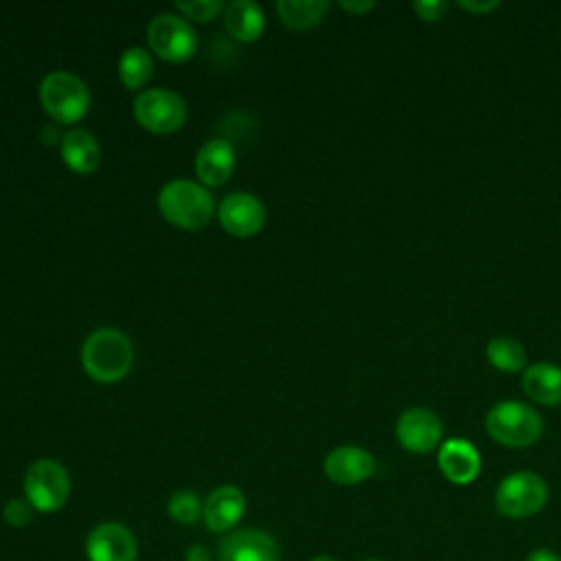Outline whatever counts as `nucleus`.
<instances>
[{"label":"nucleus","instance_id":"f257e3e1","mask_svg":"<svg viewBox=\"0 0 561 561\" xmlns=\"http://www.w3.org/2000/svg\"><path fill=\"white\" fill-rule=\"evenodd\" d=\"M81 364L99 383H116L125 379L134 366L131 340L114 327L94 329L81 346Z\"/></svg>","mask_w":561,"mask_h":561},{"label":"nucleus","instance_id":"7ed1b4c3","mask_svg":"<svg viewBox=\"0 0 561 561\" xmlns=\"http://www.w3.org/2000/svg\"><path fill=\"white\" fill-rule=\"evenodd\" d=\"M486 434L504 447H528L543 432L541 414L524 401H497L484 416Z\"/></svg>","mask_w":561,"mask_h":561},{"label":"nucleus","instance_id":"aec40b11","mask_svg":"<svg viewBox=\"0 0 561 561\" xmlns=\"http://www.w3.org/2000/svg\"><path fill=\"white\" fill-rule=\"evenodd\" d=\"M276 11L285 26L294 31H307L322 22V18L329 11V2L327 0H278Z\"/></svg>","mask_w":561,"mask_h":561},{"label":"nucleus","instance_id":"4be33fe9","mask_svg":"<svg viewBox=\"0 0 561 561\" xmlns=\"http://www.w3.org/2000/svg\"><path fill=\"white\" fill-rule=\"evenodd\" d=\"M486 359L500 373H519L526 368V348L515 337H493L486 344Z\"/></svg>","mask_w":561,"mask_h":561},{"label":"nucleus","instance_id":"a878e982","mask_svg":"<svg viewBox=\"0 0 561 561\" xmlns=\"http://www.w3.org/2000/svg\"><path fill=\"white\" fill-rule=\"evenodd\" d=\"M412 7H414L416 18L423 22H438L447 13L445 0H416Z\"/></svg>","mask_w":561,"mask_h":561},{"label":"nucleus","instance_id":"f8f14e48","mask_svg":"<svg viewBox=\"0 0 561 561\" xmlns=\"http://www.w3.org/2000/svg\"><path fill=\"white\" fill-rule=\"evenodd\" d=\"M88 561H136L138 543L134 533L118 522L96 524L85 537Z\"/></svg>","mask_w":561,"mask_h":561},{"label":"nucleus","instance_id":"f3484780","mask_svg":"<svg viewBox=\"0 0 561 561\" xmlns=\"http://www.w3.org/2000/svg\"><path fill=\"white\" fill-rule=\"evenodd\" d=\"M59 153H61L64 164L79 175L92 173L101 162V147H99L96 138L88 129H81V127L70 129L61 136Z\"/></svg>","mask_w":561,"mask_h":561},{"label":"nucleus","instance_id":"20e7f679","mask_svg":"<svg viewBox=\"0 0 561 561\" xmlns=\"http://www.w3.org/2000/svg\"><path fill=\"white\" fill-rule=\"evenodd\" d=\"M39 105L55 123L75 125L90 110V90L77 75L53 70L39 81Z\"/></svg>","mask_w":561,"mask_h":561},{"label":"nucleus","instance_id":"0eeeda50","mask_svg":"<svg viewBox=\"0 0 561 561\" xmlns=\"http://www.w3.org/2000/svg\"><path fill=\"white\" fill-rule=\"evenodd\" d=\"M134 118L151 134H173L186 123V103L173 90L149 88L134 99Z\"/></svg>","mask_w":561,"mask_h":561},{"label":"nucleus","instance_id":"9b49d317","mask_svg":"<svg viewBox=\"0 0 561 561\" xmlns=\"http://www.w3.org/2000/svg\"><path fill=\"white\" fill-rule=\"evenodd\" d=\"M219 226L232 237H252L265 224L263 202L245 191L228 193L217 208Z\"/></svg>","mask_w":561,"mask_h":561},{"label":"nucleus","instance_id":"f03ea898","mask_svg":"<svg viewBox=\"0 0 561 561\" xmlns=\"http://www.w3.org/2000/svg\"><path fill=\"white\" fill-rule=\"evenodd\" d=\"M160 215L180 230H202L217 213L208 188L193 180H171L158 193Z\"/></svg>","mask_w":561,"mask_h":561},{"label":"nucleus","instance_id":"6ab92c4d","mask_svg":"<svg viewBox=\"0 0 561 561\" xmlns=\"http://www.w3.org/2000/svg\"><path fill=\"white\" fill-rule=\"evenodd\" d=\"M226 31L237 42H256L265 33V13L252 0H232L224 9Z\"/></svg>","mask_w":561,"mask_h":561},{"label":"nucleus","instance_id":"6e6552de","mask_svg":"<svg viewBox=\"0 0 561 561\" xmlns=\"http://www.w3.org/2000/svg\"><path fill=\"white\" fill-rule=\"evenodd\" d=\"M147 44L156 57L182 64L195 55L197 33L182 15L160 13L147 26Z\"/></svg>","mask_w":561,"mask_h":561},{"label":"nucleus","instance_id":"5701e85b","mask_svg":"<svg viewBox=\"0 0 561 561\" xmlns=\"http://www.w3.org/2000/svg\"><path fill=\"white\" fill-rule=\"evenodd\" d=\"M167 513L173 522L178 524H184V526H191L195 524L202 513H204V504L199 500V495L195 491H188V489H180L175 491L169 502H167Z\"/></svg>","mask_w":561,"mask_h":561},{"label":"nucleus","instance_id":"cd10ccee","mask_svg":"<svg viewBox=\"0 0 561 561\" xmlns=\"http://www.w3.org/2000/svg\"><path fill=\"white\" fill-rule=\"evenodd\" d=\"M340 7L344 9V11H348V13H353V15H364V13H368V11H373L375 9V2H370V0H340Z\"/></svg>","mask_w":561,"mask_h":561},{"label":"nucleus","instance_id":"7c9ffc66","mask_svg":"<svg viewBox=\"0 0 561 561\" xmlns=\"http://www.w3.org/2000/svg\"><path fill=\"white\" fill-rule=\"evenodd\" d=\"M309 561H337V559H333V557H329V554H316V557H311Z\"/></svg>","mask_w":561,"mask_h":561},{"label":"nucleus","instance_id":"b1692460","mask_svg":"<svg viewBox=\"0 0 561 561\" xmlns=\"http://www.w3.org/2000/svg\"><path fill=\"white\" fill-rule=\"evenodd\" d=\"M175 9L182 13L184 20L193 22H210L215 20L226 7L221 0H178Z\"/></svg>","mask_w":561,"mask_h":561},{"label":"nucleus","instance_id":"393cba45","mask_svg":"<svg viewBox=\"0 0 561 561\" xmlns=\"http://www.w3.org/2000/svg\"><path fill=\"white\" fill-rule=\"evenodd\" d=\"M2 517L13 528H24L33 519V506L26 502V497H11L2 506Z\"/></svg>","mask_w":561,"mask_h":561},{"label":"nucleus","instance_id":"a211bd4d","mask_svg":"<svg viewBox=\"0 0 561 561\" xmlns=\"http://www.w3.org/2000/svg\"><path fill=\"white\" fill-rule=\"evenodd\" d=\"M522 388L528 399L541 405H561V366L535 362L522 373Z\"/></svg>","mask_w":561,"mask_h":561},{"label":"nucleus","instance_id":"ddd939ff","mask_svg":"<svg viewBox=\"0 0 561 561\" xmlns=\"http://www.w3.org/2000/svg\"><path fill=\"white\" fill-rule=\"evenodd\" d=\"M322 469L331 482L351 486L368 480L375 473L377 462L368 449L357 445H342L327 454Z\"/></svg>","mask_w":561,"mask_h":561},{"label":"nucleus","instance_id":"423d86ee","mask_svg":"<svg viewBox=\"0 0 561 561\" xmlns=\"http://www.w3.org/2000/svg\"><path fill=\"white\" fill-rule=\"evenodd\" d=\"M548 502V484L535 471H515L495 489V508L511 519H524L539 513Z\"/></svg>","mask_w":561,"mask_h":561},{"label":"nucleus","instance_id":"dca6fc26","mask_svg":"<svg viewBox=\"0 0 561 561\" xmlns=\"http://www.w3.org/2000/svg\"><path fill=\"white\" fill-rule=\"evenodd\" d=\"M438 469L451 484H469L478 478L482 458L467 438H447L438 447Z\"/></svg>","mask_w":561,"mask_h":561},{"label":"nucleus","instance_id":"1a4fd4ad","mask_svg":"<svg viewBox=\"0 0 561 561\" xmlns=\"http://www.w3.org/2000/svg\"><path fill=\"white\" fill-rule=\"evenodd\" d=\"M397 443L410 454H430L443 443V423L427 408H408L394 425Z\"/></svg>","mask_w":561,"mask_h":561},{"label":"nucleus","instance_id":"bb28decb","mask_svg":"<svg viewBox=\"0 0 561 561\" xmlns=\"http://www.w3.org/2000/svg\"><path fill=\"white\" fill-rule=\"evenodd\" d=\"M465 11H469V13H478V15H482V13H491V11H495L497 7H500V2L497 0H482V2H469V0H460L458 2Z\"/></svg>","mask_w":561,"mask_h":561},{"label":"nucleus","instance_id":"9d476101","mask_svg":"<svg viewBox=\"0 0 561 561\" xmlns=\"http://www.w3.org/2000/svg\"><path fill=\"white\" fill-rule=\"evenodd\" d=\"M219 561H280L276 539L261 528H239L224 535L217 543Z\"/></svg>","mask_w":561,"mask_h":561},{"label":"nucleus","instance_id":"412c9836","mask_svg":"<svg viewBox=\"0 0 561 561\" xmlns=\"http://www.w3.org/2000/svg\"><path fill=\"white\" fill-rule=\"evenodd\" d=\"M153 72V59L147 48L129 46L118 57V79L127 90L142 88Z\"/></svg>","mask_w":561,"mask_h":561},{"label":"nucleus","instance_id":"2eb2a0df","mask_svg":"<svg viewBox=\"0 0 561 561\" xmlns=\"http://www.w3.org/2000/svg\"><path fill=\"white\" fill-rule=\"evenodd\" d=\"M237 167V151L226 138H210L195 153V175L204 186H219L230 180Z\"/></svg>","mask_w":561,"mask_h":561},{"label":"nucleus","instance_id":"c85d7f7f","mask_svg":"<svg viewBox=\"0 0 561 561\" xmlns=\"http://www.w3.org/2000/svg\"><path fill=\"white\" fill-rule=\"evenodd\" d=\"M184 561H213V559H210V552H208V548H206V546H202V543H193V546L186 550Z\"/></svg>","mask_w":561,"mask_h":561},{"label":"nucleus","instance_id":"2f4dec72","mask_svg":"<svg viewBox=\"0 0 561 561\" xmlns=\"http://www.w3.org/2000/svg\"><path fill=\"white\" fill-rule=\"evenodd\" d=\"M364 561H381V559H364Z\"/></svg>","mask_w":561,"mask_h":561},{"label":"nucleus","instance_id":"c756f323","mask_svg":"<svg viewBox=\"0 0 561 561\" xmlns=\"http://www.w3.org/2000/svg\"><path fill=\"white\" fill-rule=\"evenodd\" d=\"M526 561H561V557L548 548H535L533 552H528Z\"/></svg>","mask_w":561,"mask_h":561},{"label":"nucleus","instance_id":"4468645a","mask_svg":"<svg viewBox=\"0 0 561 561\" xmlns=\"http://www.w3.org/2000/svg\"><path fill=\"white\" fill-rule=\"evenodd\" d=\"M245 515V495L234 484H221L204 500L202 519L210 533H230Z\"/></svg>","mask_w":561,"mask_h":561},{"label":"nucleus","instance_id":"39448f33","mask_svg":"<svg viewBox=\"0 0 561 561\" xmlns=\"http://www.w3.org/2000/svg\"><path fill=\"white\" fill-rule=\"evenodd\" d=\"M24 497L37 513L59 511L70 495V476L59 460L37 458L22 480Z\"/></svg>","mask_w":561,"mask_h":561}]
</instances>
